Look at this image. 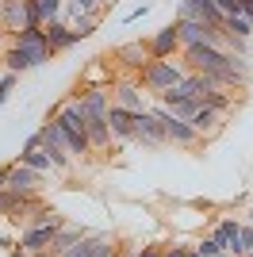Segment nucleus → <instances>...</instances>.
<instances>
[{
    "label": "nucleus",
    "instance_id": "15",
    "mask_svg": "<svg viewBox=\"0 0 253 257\" xmlns=\"http://www.w3.org/2000/svg\"><path fill=\"white\" fill-rule=\"evenodd\" d=\"M115 62H119V69H126V73L135 77L142 65L150 62V50H146V43H126V46H119L115 50Z\"/></svg>",
    "mask_w": 253,
    "mask_h": 257
},
{
    "label": "nucleus",
    "instance_id": "18",
    "mask_svg": "<svg viewBox=\"0 0 253 257\" xmlns=\"http://www.w3.org/2000/svg\"><path fill=\"white\" fill-rule=\"evenodd\" d=\"M16 161H20V165H27L31 173H39V177H54V165H50V158H46V154H42L39 146H23Z\"/></svg>",
    "mask_w": 253,
    "mask_h": 257
},
{
    "label": "nucleus",
    "instance_id": "5",
    "mask_svg": "<svg viewBox=\"0 0 253 257\" xmlns=\"http://www.w3.org/2000/svg\"><path fill=\"white\" fill-rule=\"evenodd\" d=\"M111 104L126 107V111H146V92H142V85H138L135 77H115L111 81Z\"/></svg>",
    "mask_w": 253,
    "mask_h": 257
},
{
    "label": "nucleus",
    "instance_id": "36",
    "mask_svg": "<svg viewBox=\"0 0 253 257\" xmlns=\"http://www.w3.org/2000/svg\"><path fill=\"white\" fill-rule=\"evenodd\" d=\"M245 223H253V204H249V211H245Z\"/></svg>",
    "mask_w": 253,
    "mask_h": 257
},
{
    "label": "nucleus",
    "instance_id": "24",
    "mask_svg": "<svg viewBox=\"0 0 253 257\" xmlns=\"http://www.w3.org/2000/svg\"><path fill=\"white\" fill-rule=\"evenodd\" d=\"M35 4H39V16H42V23H46V20H58V16H62L65 0H35Z\"/></svg>",
    "mask_w": 253,
    "mask_h": 257
},
{
    "label": "nucleus",
    "instance_id": "38",
    "mask_svg": "<svg viewBox=\"0 0 253 257\" xmlns=\"http://www.w3.org/2000/svg\"><path fill=\"white\" fill-rule=\"evenodd\" d=\"M245 257H253V253H245Z\"/></svg>",
    "mask_w": 253,
    "mask_h": 257
},
{
    "label": "nucleus",
    "instance_id": "39",
    "mask_svg": "<svg viewBox=\"0 0 253 257\" xmlns=\"http://www.w3.org/2000/svg\"><path fill=\"white\" fill-rule=\"evenodd\" d=\"M0 35H4V31H0Z\"/></svg>",
    "mask_w": 253,
    "mask_h": 257
},
{
    "label": "nucleus",
    "instance_id": "19",
    "mask_svg": "<svg viewBox=\"0 0 253 257\" xmlns=\"http://www.w3.org/2000/svg\"><path fill=\"white\" fill-rule=\"evenodd\" d=\"M222 35H234V39H245V43H249L253 39V20H245L242 12H234V16L222 20Z\"/></svg>",
    "mask_w": 253,
    "mask_h": 257
},
{
    "label": "nucleus",
    "instance_id": "13",
    "mask_svg": "<svg viewBox=\"0 0 253 257\" xmlns=\"http://www.w3.org/2000/svg\"><path fill=\"white\" fill-rule=\"evenodd\" d=\"M107 127H111V139L115 142H131V131H135V111H126L119 104H107Z\"/></svg>",
    "mask_w": 253,
    "mask_h": 257
},
{
    "label": "nucleus",
    "instance_id": "2",
    "mask_svg": "<svg viewBox=\"0 0 253 257\" xmlns=\"http://www.w3.org/2000/svg\"><path fill=\"white\" fill-rule=\"evenodd\" d=\"M35 142H39V150L50 158V165H54V173H58V177L73 169V158H69V150H65L62 131H58V123H54V119H46V123L35 131Z\"/></svg>",
    "mask_w": 253,
    "mask_h": 257
},
{
    "label": "nucleus",
    "instance_id": "33",
    "mask_svg": "<svg viewBox=\"0 0 253 257\" xmlns=\"http://www.w3.org/2000/svg\"><path fill=\"white\" fill-rule=\"evenodd\" d=\"M104 257H119V242H115V246H111V249H107Z\"/></svg>",
    "mask_w": 253,
    "mask_h": 257
},
{
    "label": "nucleus",
    "instance_id": "14",
    "mask_svg": "<svg viewBox=\"0 0 253 257\" xmlns=\"http://www.w3.org/2000/svg\"><path fill=\"white\" fill-rule=\"evenodd\" d=\"M27 27V8H23V0H4L0 4V31L8 35H16V31H23Z\"/></svg>",
    "mask_w": 253,
    "mask_h": 257
},
{
    "label": "nucleus",
    "instance_id": "7",
    "mask_svg": "<svg viewBox=\"0 0 253 257\" xmlns=\"http://www.w3.org/2000/svg\"><path fill=\"white\" fill-rule=\"evenodd\" d=\"M150 58H177L180 54V39H177V23H165L161 31H154L146 39Z\"/></svg>",
    "mask_w": 253,
    "mask_h": 257
},
{
    "label": "nucleus",
    "instance_id": "28",
    "mask_svg": "<svg viewBox=\"0 0 253 257\" xmlns=\"http://www.w3.org/2000/svg\"><path fill=\"white\" fill-rule=\"evenodd\" d=\"M69 4H73L77 12H92V16H100V4H96V0H69Z\"/></svg>",
    "mask_w": 253,
    "mask_h": 257
},
{
    "label": "nucleus",
    "instance_id": "6",
    "mask_svg": "<svg viewBox=\"0 0 253 257\" xmlns=\"http://www.w3.org/2000/svg\"><path fill=\"white\" fill-rule=\"evenodd\" d=\"M131 142H142L146 150H158V146H165V131H161V123L146 111H135V131H131Z\"/></svg>",
    "mask_w": 253,
    "mask_h": 257
},
{
    "label": "nucleus",
    "instance_id": "16",
    "mask_svg": "<svg viewBox=\"0 0 253 257\" xmlns=\"http://www.w3.org/2000/svg\"><path fill=\"white\" fill-rule=\"evenodd\" d=\"M84 135H88V150L92 154H100V150H107L111 146V127H107V119L104 115H92L88 123H84Z\"/></svg>",
    "mask_w": 253,
    "mask_h": 257
},
{
    "label": "nucleus",
    "instance_id": "26",
    "mask_svg": "<svg viewBox=\"0 0 253 257\" xmlns=\"http://www.w3.org/2000/svg\"><path fill=\"white\" fill-rule=\"evenodd\" d=\"M16 85H20V73H4V77H0V104L12 96V88H16Z\"/></svg>",
    "mask_w": 253,
    "mask_h": 257
},
{
    "label": "nucleus",
    "instance_id": "3",
    "mask_svg": "<svg viewBox=\"0 0 253 257\" xmlns=\"http://www.w3.org/2000/svg\"><path fill=\"white\" fill-rule=\"evenodd\" d=\"M180 58H184V69L211 73V69H219V65L230 62V50H226V46H215V43H196V46H184Z\"/></svg>",
    "mask_w": 253,
    "mask_h": 257
},
{
    "label": "nucleus",
    "instance_id": "30",
    "mask_svg": "<svg viewBox=\"0 0 253 257\" xmlns=\"http://www.w3.org/2000/svg\"><path fill=\"white\" fill-rule=\"evenodd\" d=\"M135 257H161V246H142L135 249Z\"/></svg>",
    "mask_w": 253,
    "mask_h": 257
},
{
    "label": "nucleus",
    "instance_id": "23",
    "mask_svg": "<svg viewBox=\"0 0 253 257\" xmlns=\"http://www.w3.org/2000/svg\"><path fill=\"white\" fill-rule=\"evenodd\" d=\"M200 104H207V107H215V111H222V115H226V111H230V104H234V92H226V88H211Z\"/></svg>",
    "mask_w": 253,
    "mask_h": 257
},
{
    "label": "nucleus",
    "instance_id": "21",
    "mask_svg": "<svg viewBox=\"0 0 253 257\" xmlns=\"http://www.w3.org/2000/svg\"><path fill=\"white\" fill-rule=\"evenodd\" d=\"M4 65H8V73H27V69H35L31 58H27L20 46H12V43H8V50H4Z\"/></svg>",
    "mask_w": 253,
    "mask_h": 257
},
{
    "label": "nucleus",
    "instance_id": "22",
    "mask_svg": "<svg viewBox=\"0 0 253 257\" xmlns=\"http://www.w3.org/2000/svg\"><path fill=\"white\" fill-rule=\"evenodd\" d=\"M65 223V219H62V215H58V211H50V207H35V211L31 215H27V226H62Z\"/></svg>",
    "mask_w": 253,
    "mask_h": 257
},
{
    "label": "nucleus",
    "instance_id": "20",
    "mask_svg": "<svg viewBox=\"0 0 253 257\" xmlns=\"http://www.w3.org/2000/svg\"><path fill=\"white\" fill-rule=\"evenodd\" d=\"M69 27H73L77 39H88V35H96V27H100V16H92V12H77L73 20H69Z\"/></svg>",
    "mask_w": 253,
    "mask_h": 257
},
{
    "label": "nucleus",
    "instance_id": "1",
    "mask_svg": "<svg viewBox=\"0 0 253 257\" xmlns=\"http://www.w3.org/2000/svg\"><path fill=\"white\" fill-rule=\"evenodd\" d=\"M184 73H188V69H184L177 58H150V62L135 73V81L146 88V92H154V96H158V92H165V88L180 85V81H184Z\"/></svg>",
    "mask_w": 253,
    "mask_h": 257
},
{
    "label": "nucleus",
    "instance_id": "8",
    "mask_svg": "<svg viewBox=\"0 0 253 257\" xmlns=\"http://www.w3.org/2000/svg\"><path fill=\"white\" fill-rule=\"evenodd\" d=\"M222 119H226L222 111H215V107L200 104V107H196V111L188 115V123H192V131H196V135H200V139L207 142V139H215V135L222 131Z\"/></svg>",
    "mask_w": 253,
    "mask_h": 257
},
{
    "label": "nucleus",
    "instance_id": "10",
    "mask_svg": "<svg viewBox=\"0 0 253 257\" xmlns=\"http://www.w3.org/2000/svg\"><path fill=\"white\" fill-rule=\"evenodd\" d=\"M111 246H115L111 234H84L81 242H73V246L65 249V253H58V257H104Z\"/></svg>",
    "mask_w": 253,
    "mask_h": 257
},
{
    "label": "nucleus",
    "instance_id": "25",
    "mask_svg": "<svg viewBox=\"0 0 253 257\" xmlns=\"http://www.w3.org/2000/svg\"><path fill=\"white\" fill-rule=\"evenodd\" d=\"M192 249H196L200 257H219V253H222V249H219V242H215L211 234H207V238H200V242H196Z\"/></svg>",
    "mask_w": 253,
    "mask_h": 257
},
{
    "label": "nucleus",
    "instance_id": "35",
    "mask_svg": "<svg viewBox=\"0 0 253 257\" xmlns=\"http://www.w3.org/2000/svg\"><path fill=\"white\" fill-rule=\"evenodd\" d=\"M4 173H8V165H0V188H4Z\"/></svg>",
    "mask_w": 253,
    "mask_h": 257
},
{
    "label": "nucleus",
    "instance_id": "17",
    "mask_svg": "<svg viewBox=\"0 0 253 257\" xmlns=\"http://www.w3.org/2000/svg\"><path fill=\"white\" fill-rule=\"evenodd\" d=\"M211 238L219 242L222 253H234V257H238V219H219L215 230H211Z\"/></svg>",
    "mask_w": 253,
    "mask_h": 257
},
{
    "label": "nucleus",
    "instance_id": "29",
    "mask_svg": "<svg viewBox=\"0 0 253 257\" xmlns=\"http://www.w3.org/2000/svg\"><path fill=\"white\" fill-rule=\"evenodd\" d=\"M161 257H188V246H161Z\"/></svg>",
    "mask_w": 253,
    "mask_h": 257
},
{
    "label": "nucleus",
    "instance_id": "12",
    "mask_svg": "<svg viewBox=\"0 0 253 257\" xmlns=\"http://www.w3.org/2000/svg\"><path fill=\"white\" fill-rule=\"evenodd\" d=\"M180 16L203 20V23H211V27H222V20H226V16L215 8V0H180Z\"/></svg>",
    "mask_w": 253,
    "mask_h": 257
},
{
    "label": "nucleus",
    "instance_id": "4",
    "mask_svg": "<svg viewBox=\"0 0 253 257\" xmlns=\"http://www.w3.org/2000/svg\"><path fill=\"white\" fill-rule=\"evenodd\" d=\"M177 39H180V50L184 46H196V43H215L222 46V27H211L203 20H188V16H177Z\"/></svg>",
    "mask_w": 253,
    "mask_h": 257
},
{
    "label": "nucleus",
    "instance_id": "31",
    "mask_svg": "<svg viewBox=\"0 0 253 257\" xmlns=\"http://www.w3.org/2000/svg\"><path fill=\"white\" fill-rule=\"evenodd\" d=\"M142 16H150V4H142V8H135V12H126V23L142 20Z\"/></svg>",
    "mask_w": 253,
    "mask_h": 257
},
{
    "label": "nucleus",
    "instance_id": "11",
    "mask_svg": "<svg viewBox=\"0 0 253 257\" xmlns=\"http://www.w3.org/2000/svg\"><path fill=\"white\" fill-rule=\"evenodd\" d=\"M39 181H42L39 173H31L27 165H20V161H12L8 173H4V188H8V192H35Z\"/></svg>",
    "mask_w": 253,
    "mask_h": 257
},
{
    "label": "nucleus",
    "instance_id": "27",
    "mask_svg": "<svg viewBox=\"0 0 253 257\" xmlns=\"http://www.w3.org/2000/svg\"><path fill=\"white\" fill-rule=\"evenodd\" d=\"M12 200H16V192L0 188V219H8V211H12Z\"/></svg>",
    "mask_w": 253,
    "mask_h": 257
},
{
    "label": "nucleus",
    "instance_id": "34",
    "mask_svg": "<svg viewBox=\"0 0 253 257\" xmlns=\"http://www.w3.org/2000/svg\"><path fill=\"white\" fill-rule=\"evenodd\" d=\"M96 4H100V8H111V4H115V0H96Z\"/></svg>",
    "mask_w": 253,
    "mask_h": 257
},
{
    "label": "nucleus",
    "instance_id": "9",
    "mask_svg": "<svg viewBox=\"0 0 253 257\" xmlns=\"http://www.w3.org/2000/svg\"><path fill=\"white\" fill-rule=\"evenodd\" d=\"M42 39L50 43L54 54H62V50H69V46L81 43V39L73 35V27H69L65 20H46V23H42Z\"/></svg>",
    "mask_w": 253,
    "mask_h": 257
},
{
    "label": "nucleus",
    "instance_id": "37",
    "mask_svg": "<svg viewBox=\"0 0 253 257\" xmlns=\"http://www.w3.org/2000/svg\"><path fill=\"white\" fill-rule=\"evenodd\" d=\"M188 257H200V253H196V249H192V246H188Z\"/></svg>",
    "mask_w": 253,
    "mask_h": 257
},
{
    "label": "nucleus",
    "instance_id": "32",
    "mask_svg": "<svg viewBox=\"0 0 253 257\" xmlns=\"http://www.w3.org/2000/svg\"><path fill=\"white\" fill-rule=\"evenodd\" d=\"M119 257H135V249H131V246H119Z\"/></svg>",
    "mask_w": 253,
    "mask_h": 257
}]
</instances>
